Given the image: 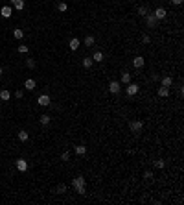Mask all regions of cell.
Returning <instances> with one entry per match:
<instances>
[{"label": "cell", "instance_id": "obj_34", "mask_svg": "<svg viewBox=\"0 0 184 205\" xmlns=\"http://www.w3.org/2000/svg\"><path fill=\"white\" fill-rule=\"evenodd\" d=\"M15 96H17V98H22V96H24V91H22V89H18V91H15Z\"/></svg>", "mask_w": 184, "mask_h": 205}, {"label": "cell", "instance_id": "obj_8", "mask_svg": "<svg viewBox=\"0 0 184 205\" xmlns=\"http://www.w3.org/2000/svg\"><path fill=\"white\" fill-rule=\"evenodd\" d=\"M153 15L156 17V20H162V19H166V15H168V13H166V9H164V8H156Z\"/></svg>", "mask_w": 184, "mask_h": 205}, {"label": "cell", "instance_id": "obj_17", "mask_svg": "<svg viewBox=\"0 0 184 205\" xmlns=\"http://www.w3.org/2000/svg\"><path fill=\"white\" fill-rule=\"evenodd\" d=\"M171 85H173V78H169V76L162 78V87H171Z\"/></svg>", "mask_w": 184, "mask_h": 205}, {"label": "cell", "instance_id": "obj_19", "mask_svg": "<svg viewBox=\"0 0 184 205\" xmlns=\"http://www.w3.org/2000/svg\"><path fill=\"white\" fill-rule=\"evenodd\" d=\"M131 76H133V74H129V72H124V74H121V83H131Z\"/></svg>", "mask_w": 184, "mask_h": 205}, {"label": "cell", "instance_id": "obj_11", "mask_svg": "<svg viewBox=\"0 0 184 205\" xmlns=\"http://www.w3.org/2000/svg\"><path fill=\"white\" fill-rule=\"evenodd\" d=\"M144 63H146V61H144V57H142V56H136V57L133 59V65H134L136 68H142V67H144Z\"/></svg>", "mask_w": 184, "mask_h": 205}, {"label": "cell", "instance_id": "obj_24", "mask_svg": "<svg viewBox=\"0 0 184 205\" xmlns=\"http://www.w3.org/2000/svg\"><path fill=\"white\" fill-rule=\"evenodd\" d=\"M166 166V163H164V159H156L155 161V168H158V170H162Z\"/></svg>", "mask_w": 184, "mask_h": 205}, {"label": "cell", "instance_id": "obj_18", "mask_svg": "<svg viewBox=\"0 0 184 205\" xmlns=\"http://www.w3.org/2000/svg\"><path fill=\"white\" fill-rule=\"evenodd\" d=\"M28 139H30L28 131H24V129H22V131H18V140H20V142H26Z\"/></svg>", "mask_w": 184, "mask_h": 205}, {"label": "cell", "instance_id": "obj_7", "mask_svg": "<svg viewBox=\"0 0 184 205\" xmlns=\"http://www.w3.org/2000/svg\"><path fill=\"white\" fill-rule=\"evenodd\" d=\"M109 91H111L112 94H118L121 89H120V81H111V83H109Z\"/></svg>", "mask_w": 184, "mask_h": 205}, {"label": "cell", "instance_id": "obj_33", "mask_svg": "<svg viewBox=\"0 0 184 205\" xmlns=\"http://www.w3.org/2000/svg\"><path fill=\"white\" fill-rule=\"evenodd\" d=\"M61 159H63V161H68V159H70V152H63V155H61Z\"/></svg>", "mask_w": 184, "mask_h": 205}, {"label": "cell", "instance_id": "obj_29", "mask_svg": "<svg viewBox=\"0 0 184 205\" xmlns=\"http://www.w3.org/2000/svg\"><path fill=\"white\" fill-rule=\"evenodd\" d=\"M138 13H140V15H142V17H146V15H147V13H149V9L146 8V6H142V8H138Z\"/></svg>", "mask_w": 184, "mask_h": 205}, {"label": "cell", "instance_id": "obj_28", "mask_svg": "<svg viewBox=\"0 0 184 205\" xmlns=\"http://www.w3.org/2000/svg\"><path fill=\"white\" fill-rule=\"evenodd\" d=\"M57 194H63V192H66V185H65V183H61V185H57Z\"/></svg>", "mask_w": 184, "mask_h": 205}, {"label": "cell", "instance_id": "obj_25", "mask_svg": "<svg viewBox=\"0 0 184 205\" xmlns=\"http://www.w3.org/2000/svg\"><path fill=\"white\" fill-rule=\"evenodd\" d=\"M92 63H94L92 57H85V59H83V67H85V68H90V67H92Z\"/></svg>", "mask_w": 184, "mask_h": 205}, {"label": "cell", "instance_id": "obj_26", "mask_svg": "<svg viewBox=\"0 0 184 205\" xmlns=\"http://www.w3.org/2000/svg\"><path fill=\"white\" fill-rule=\"evenodd\" d=\"M57 9H59L61 13L66 11V9H68V4H66V2H59V4H57Z\"/></svg>", "mask_w": 184, "mask_h": 205}, {"label": "cell", "instance_id": "obj_1", "mask_svg": "<svg viewBox=\"0 0 184 205\" xmlns=\"http://www.w3.org/2000/svg\"><path fill=\"white\" fill-rule=\"evenodd\" d=\"M72 187L76 189L77 194H85V177L83 176H76L72 181Z\"/></svg>", "mask_w": 184, "mask_h": 205}, {"label": "cell", "instance_id": "obj_14", "mask_svg": "<svg viewBox=\"0 0 184 205\" xmlns=\"http://www.w3.org/2000/svg\"><path fill=\"white\" fill-rule=\"evenodd\" d=\"M79 44H81V43H79V39H76V37L70 39V50H72V52H76V50L79 48Z\"/></svg>", "mask_w": 184, "mask_h": 205}, {"label": "cell", "instance_id": "obj_32", "mask_svg": "<svg viewBox=\"0 0 184 205\" xmlns=\"http://www.w3.org/2000/svg\"><path fill=\"white\" fill-rule=\"evenodd\" d=\"M26 65H28V68H35V61L33 59H26Z\"/></svg>", "mask_w": 184, "mask_h": 205}, {"label": "cell", "instance_id": "obj_36", "mask_svg": "<svg viewBox=\"0 0 184 205\" xmlns=\"http://www.w3.org/2000/svg\"><path fill=\"white\" fill-rule=\"evenodd\" d=\"M0 76H2V67H0Z\"/></svg>", "mask_w": 184, "mask_h": 205}, {"label": "cell", "instance_id": "obj_13", "mask_svg": "<svg viewBox=\"0 0 184 205\" xmlns=\"http://www.w3.org/2000/svg\"><path fill=\"white\" fill-rule=\"evenodd\" d=\"M11 98V92L8 91V89H2V91H0V100H4V102H8Z\"/></svg>", "mask_w": 184, "mask_h": 205}, {"label": "cell", "instance_id": "obj_2", "mask_svg": "<svg viewBox=\"0 0 184 205\" xmlns=\"http://www.w3.org/2000/svg\"><path fill=\"white\" fill-rule=\"evenodd\" d=\"M129 129H131L133 133H140L142 129H144V122L142 120H131L129 122Z\"/></svg>", "mask_w": 184, "mask_h": 205}, {"label": "cell", "instance_id": "obj_9", "mask_svg": "<svg viewBox=\"0 0 184 205\" xmlns=\"http://www.w3.org/2000/svg\"><path fill=\"white\" fill-rule=\"evenodd\" d=\"M37 87V83H35V80H31V78H28V80H26L24 81V89H26V91H33V89H35Z\"/></svg>", "mask_w": 184, "mask_h": 205}, {"label": "cell", "instance_id": "obj_16", "mask_svg": "<svg viewBox=\"0 0 184 205\" xmlns=\"http://www.w3.org/2000/svg\"><path fill=\"white\" fill-rule=\"evenodd\" d=\"M158 96L160 98H168L169 96V87H160L158 89Z\"/></svg>", "mask_w": 184, "mask_h": 205}, {"label": "cell", "instance_id": "obj_20", "mask_svg": "<svg viewBox=\"0 0 184 205\" xmlns=\"http://www.w3.org/2000/svg\"><path fill=\"white\" fill-rule=\"evenodd\" d=\"M39 120H40V124H43V126H48L52 118H50V115H40V118H39Z\"/></svg>", "mask_w": 184, "mask_h": 205}, {"label": "cell", "instance_id": "obj_12", "mask_svg": "<svg viewBox=\"0 0 184 205\" xmlns=\"http://www.w3.org/2000/svg\"><path fill=\"white\" fill-rule=\"evenodd\" d=\"M11 4H13V8H15V9H18V11H22L24 9V0H11Z\"/></svg>", "mask_w": 184, "mask_h": 205}, {"label": "cell", "instance_id": "obj_21", "mask_svg": "<svg viewBox=\"0 0 184 205\" xmlns=\"http://www.w3.org/2000/svg\"><path fill=\"white\" fill-rule=\"evenodd\" d=\"M74 152H76L77 155H85V153H87V148H85L83 144H79V146H76V148H74Z\"/></svg>", "mask_w": 184, "mask_h": 205}, {"label": "cell", "instance_id": "obj_35", "mask_svg": "<svg viewBox=\"0 0 184 205\" xmlns=\"http://www.w3.org/2000/svg\"><path fill=\"white\" fill-rule=\"evenodd\" d=\"M171 4H175V6H180V4H182V0H171Z\"/></svg>", "mask_w": 184, "mask_h": 205}, {"label": "cell", "instance_id": "obj_5", "mask_svg": "<svg viewBox=\"0 0 184 205\" xmlns=\"http://www.w3.org/2000/svg\"><path fill=\"white\" fill-rule=\"evenodd\" d=\"M144 19H146V24L149 26V28H155L156 22H158V20H156V17H155V15H149V13H147Z\"/></svg>", "mask_w": 184, "mask_h": 205}, {"label": "cell", "instance_id": "obj_10", "mask_svg": "<svg viewBox=\"0 0 184 205\" xmlns=\"http://www.w3.org/2000/svg\"><path fill=\"white\" fill-rule=\"evenodd\" d=\"M11 13H13V11H11V6H4V8L0 9V15H2L4 19H9Z\"/></svg>", "mask_w": 184, "mask_h": 205}, {"label": "cell", "instance_id": "obj_15", "mask_svg": "<svg viewBox=\"0 0 184 205\" xmlns=\"http://www.w3.org/2000/svg\"><path fill=\"white\" fill-rule=\"evenodd\" d=\"M92 61H96V63H101V61H103V54H101L99 50H96L92 54Z\"/></svg>", "mask_w": 184, "mask_h": 205}, {"label": "cell", "instance_id": "obj_22", "mask_svg": "<svg viewBox=\"0 0 184 205\" xmlns=\"http://www.w3.org/2000/svg\"><path fill=\"white\" fill-rule=\"evenodd\" d=\"M13 37H15V39H22L24 37V32L20 28H15V30H13Z\"/></svg>", "mask_w": 184, "mask_h": 205}, {"label": "cell", "instance_id": "obj_23", "mask_svg": "<svg viewBox=\"0 0 184 205\" xmlns=\"http://www.w3.org/2000/svg\"><path fill=\"white\" fill-rule=\"evenodd\" d=\"M94 41H96V39H94V35H87L85 37V46H92Z\"/></svg>", "mask_w": 184, "mask_h": 205}, {"label": "cell", "instance_id": "obj_30", "mask_svg": "<svg viewBox=\"0 0 184 205\" xmlns=\"http://www.w3.org/2000/svg\"><path fill=\"white\" fill-rule=\"evenodd\" d=\"M144 177H146L147 181H151V179H153V172H151V170H146V172H144Z\"/></svg>", "mask_w": 184, "mask_h": 205}, {"label": "cell", "instance_id": "obj_3", "mask_svg": "<svg viewBox=\"0 0 184 205\" xmlns=\"http://www.w3.org/2000/svg\"><path fill=\"white\" fill-rule=\"evenodd\" d=\"M138 91H140V87L136 83H127V87H125L127 96H134V94H138Z\"/></svg>", "mask_w": 184, "mask_h": 205}, {"label": "cell", "instance_id": "obj_27", "mask_svg": "<svg viewBox=\"0 0 184 205\" xmlns=\"http://www.w3.org/2000/svg\"><path fill=\"white\" fill-rule=\"evenodd\" d=\"M17 50H18L20 54H28L30 48H28V44H18V48H17Z\"/></svg>", "mask_w": 184, "mask_h": 205}, {"label": "cell", "instance_id": "obj_6", "mask_svg": "<svg viewBox=\"0 0 184 205\" xmlns=\"http://www.w3.org/2000/svg\"><path fill=\"white\" fill-rule=\"evenodd\" d=\"M37 104H40L43 107H48L50 105V96L48 94H40V96L37 98Z\"/></svg>", "mask_w": 184, "mask_h": 205}, {"label": "cell", "instance_id": "obj_31", "mask_svg": "<svg viewBox=\"0 0 184 205\" xmlns=\"http://www.w3.org/2000/svg\"><path fill=\"white\" fill-rule=\"evenodd\" d=\"M142 43H144V44H149V43H151V37L144 33V35H142Z\"/></svg>", "mask_w": 184, "mask_h": 205}, {"label": "cell", "instance_id": "obj_4", "mask_svg": "<svg viewBox=\"0 0 184 205\" xmlns=\"http://www.w3.org/2000/svg\"><path fill=\"white\" fill-rule=\"evenodd\" d=\"M15 165H17V170H20V172H26V170H28V163H26V159H22V157L15 161Z\"/></svg>", "mask_w": 184, "mask_h": 205}]
</instances>
